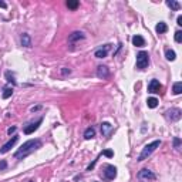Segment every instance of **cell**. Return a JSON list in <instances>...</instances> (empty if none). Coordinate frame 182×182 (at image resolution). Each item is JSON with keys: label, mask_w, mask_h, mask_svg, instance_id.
<instances>
[{"label": "cell", "mask_w": 182, "mask_h": 182, "mask_svg": "<svg viewBox=\"0 0 182 182\" xmlns=\"http://www.w3.org/2000/svg\"><path fill=\"white\" fill-rule=\"evenodd\" d=\"M42 147V141L40 140H30L27 141V142H24V144L21 145L20 148H19V151H17L16 154H14V158H24L27 157L29 154L34 152L37 148H40Z\"/></svg>", "instance_id": "1"}, {"label": "cell", "mask_w": 182, "mask_h": 182, "mask_svg": "<svg viewBox=\"0 0 182 182\" xmlns=\"http://www.w3.org/2000/svg\"><path fill=\"white\" fill-rule=\"evenodd\" d=\"M162 86L159 84L158 80H151V83L148 84V93H159Z\"/></svg>", "instance_id": "7"}, {"label": "cell", "mask_w": 182, "mask_h": 182, "mask_svg": "<svg viewBox=\"0 0 182 182\" xmlns=\"http://www.w3.org/2000/svg\"><path fill=\"white\" fill-rule=\"evenodd\" d=\"M165 56H166V58H168L169 61H174L175 58H177V54H175L174 50H166V51H165Z\"/></svg>", "instance_id": "19"}, {"label": "cell", "mask_w": 182, "mask_h": 182, "mask_svg": "<svg viewBox=\"0 0 182 182\" xmlns=\"http://www.w3.org/2000/svg\"><path fill=\"white\" fill-rule=\"evenodd\" d=\"M174 145H175V148H179V145H181V140H179V138H174Z\"/></svg>", "instance_id": "26"}, {"label": "cell", "mask_w": 182, "mask_h": 182, "mask_svg": "<svg viewBox=\"0 0 182 182\" xmlns=\"http://www.w3.org/2000/svg\"><path fill=\"white\" fill-rule=\"evenodd\" d=\"M166 4H168V6H169L172 10H179V7H181V6H179V3H177V2H174V0H168V2H166Z\"/></svg>", "instance_id": "22"}, {"label": "cell", "mask_w": 182, "mask_h": 182, "mask_svg": "<svg viewBox=\"0 0 182 182\" xmlns=\"http://www.w3.org/2000/svg\"><path fill=\"white\" fill-rule=\"evenodd\" d=\"M155 30H157L158 34H162V33H166L168 31V26L165 24V23H162V21H159L157 24V27H155Z\"/></svg>", "instance_id": "13"}, {"label": "cell", "mask_w": 182, "mask_h": 182, "mask_svg": "<svg viewBox=\"0 0 182 182\" xmlns=\"http://www.w3.org/2000/svg\"><path fill=\"white\" fill-rule=\"evenodd\" d=\"M103 154H104V155H105V157H108V158H111L112 155H114V152H112L111 149H105V151H104Z\"/></svg>", "instance_id": "25"}, {"label": "cell", "mask_w": 182, "mask_h": 182, "mask_svg": "<svg viewBox=\"0 0 182 182\" xmlns=\"http://www.w3.org/2000/svg\"><path fill=\"white\" fill-rule=\"evenodd\" d=\"M14 133H16V127H12V128L7 129V134H9V135H12V134H14Z\"/></svg>", "instance_id": "27"}, {"label": "cell", "mask_w": 182, "mask_h": 182, "mask_svg": "<svg viewBox=\"0 0 182 182\" xmlns=\"http://www.w3.org/2000/svg\"><path fill=\"white\" fill-rule=\"evenodd\" d=\"M0 7H2V9H6L7 6H6V3H3V2H0Z\"/></svg>", "instance_id": "30"}, {"label": "cell", "mask_w": 182, "mask_h": 182, "mask_svg": "<svg viewBox=\"0 0 182 182\" xmlns=\"http://www.w3.org/2000/svg\"><path fill=\"white\" fill-rule=\"evenodd\" d=\"M138 178L140 179H155V175L148 169H142L140 171V174H138Z\"/></svg>", "instance_id": "9"}, {"label": "cell", "mask_w": 182, "mask_h": 182, "mask_svg": "<svg viewBox=\"0 0 182 182\" xmlns=\"http://www.w3.org/2000/svg\"><path fill=\"white\" fill-rule=\"evenodd\" d=\"M108 49H110V46H108V44L104 46V49H103V47H101V49H98V50H97V51L94 53V56H95L97 58H104L105 56H107V53H108Z\"/></svg>", "instance_id": "10"}, {"label": "cell", "mask_w": 182, "mask_h": 182, "mask_svg": "<svg viewBox=\"0 0 182 182\" xmlns=\"http://www.w3.org/2000/svg\"><path fill=\"white\" fill-rule=\"evenodd\" d=\"M133 44L135 46V47H144L145 46V40H144V37H141V36H134L133 37Z\"/></svg>", "instance_id": "11"}, {"label": "cell", "mask_w": 182, "mask_h": 182, "mask_svg": "<svg viewBox=\"0 0 182 182\" xmlns=\"http://www.w3.org/2000/svg\"><path fill=\"white\" fill-rule=\"evenodd\" d=\"M17 140H19V136L13 135L12 138H10V140H9L7 142H6V144L3 145V147H2V149H0V152H2V154H6V152H9V151H10V149H12L13 147H14V144H16V142H17Z\"/></svg>", "instance_id": "4"}, {"label": "cell", "mask_w": 182, "mask_h": 182, "mask_svg": "<svg viewBox=\"0 0 182 182\" xmlns=\"http://www.w3.org/2000/svg\"><path fill=\"white\" fill-rule=\"evenodd\" d=\"M149 63V58H148V53H145V51H140V53L136 54V67L142 70L145 67L148 66Z\"/></svg>", "instance_id": "3"}, {"label": "cell", "mask_w": 182, "mask_h": 182, "mask_svg": "<svg viewBox=\"0 0 182 182\" xmlns=\"http://www.w3.org/2000/svg\"><path fill=\"white\" fill-rule=\"evenodd\" d=\"M67 7L71 9V10H75V9L78 7V2L77 0H68L67 2Z\"/></svg>", "instance_id": "21"}, {"label": "cell", "mask_w": 182, "mask_h": 182, "mask_svg": "<svg viewBox=\"0 0 182 182\" xmlns=\"http://www.w3.org/2000/svg\"><path fill=\"white\" fill-rule=\"evenodd\" d=\"M0 168H2V169H3V168H6V162H4V161L0 162Z\"/></svg>", "instance_id": "29"}, {"label": "cell", "mask_w": 182, "mask_h": 182, "mask_svg": "<svg viewBox=\"0 0 182 182\" xmlns=\"http://www.w3.org/2000/svg\"><path fill=\"white\" fill-rule=\"evenodd\" d=\"M21 44L26 46V47H31V40H30V36L29 34H23L21 36Z\"/></svg>", "instance_id": "15"}, {"label": "cell", "mask_w": 182, "mask_h": 182, "mask_svg": "<svg viewBox=\"0 0 182 182\" xmlns=\"http://www.w3.org/2000/svg\"><path fill=\"white\" fill-rule=\"evenodd\" d=\"M172 91H174V94H177V95H179L182 93V83H175L174 84V88H172Z\"/></svg>", "instance_id": "20"}, {"label": "cell", "mask_w": 182, "mask_h": 182, "mask_svg": "<svg viewBox=\"0 0 182 182\" xmlns=\"http://www.w3.org/2000/svg\"><path fill=\"white\" fill-rule=\"evenodd\" d=\"M108 68L107 67H104V66H100L98 67V70H97V75H98L100 78H107L108 77Z\"/></svg>", "instance_id": "12"}, {"label": "cell", "mask_w": 182, "mask_h": 182, "mask_svg": "<svg viewBox=\"0 0 182 182\" xmlns=\"http://www.w3.org/2000/svg\"><path fill=\"white\" fill-rule=\"evenodd\" d=\"M42 122H43V120H38V121H36V122H33V124L27 125V127L24 128V134H27V135H29V134L34 133V131L38 128V125L42 124Z\"/></svg>", "instance_id": "8"}, {"label": "cell", "mask_w": 182, "mask_h": 182, "mask_svg": "<svg viewBox=\"0 0 182 182\" xmlns=\"http://www.w3.org/2000/svg\"><path fill=\"white\" fill-rule=\"evenodd\" d=\"M12 94H13V88L6 87V88H4V91H3V94H2V97L6 100V98H9V97H10Z\"/></svg>", "instance_id": "23"}, {"label": "cell", "mask_w": 182, "mask_h": 182, "mask_svg": "<svg viewBox=\"0 0 182 182\" xmlns=\"http://www.w3.org/2000/svg\"><path fill=\"white\" fill-rule=\"evenodd\" d=\"M161 145V141H154V142H151V144H148V145H145L144 147V149H142V152L140 154V157H138V161H144V159H147V158L151 155V154L155 151V149L158 148Z\"/></svg>", "instance_id": "2"}, {"label": "cell", "mask_w": 182, "mask_h": 182, "mask_svg": "<svg viewBox=\"0 0 182 182\" xmlns=\"http://www.w3.org/2000/svg\"><path fill=\"white\" fill-rule=\"evenodd\" d=\"M175 42L177 43L182 42V31H177V33H175Z\"/></svg>", "instance_id": "24"}, {"label": "cell", "mask_w": 182, "mask_h": 182, "mask_svg": "<svg viewBox=\"0 0 182 182\" xmlns=\"http://www.w3.org/2000/svg\"><path fill=\"white\" fill-rule=\"evenodd\" d=\"M81 38H84V34L81 33V31H74V33L68 37V40L73 43V42H77V40H81Z\"/></svg>", "instance_id": "14"}, {"label": "cell", "mask_w": 182, "mask_h": 182, "mask_svg": "<svg viewBox=\"0 0 182 182\" xmlns=\"http://www.w3.org/2000/svg\"><path fill=\"white\" fill-rule=\"evenodd\" d=\"M166 117H168L171 121H178L179 118H181V110L172 108V110H169V111L166 112Z\"/></svg>", "instance_id": "6"}, {"label": "cell", "mask_w": 182, "mask_h": 182, "mask_svg": "<svg viewBox=\"0 0 182 182\" xmlns=\"http://www.w3.org/2000/svg\"><path fill=\"white\" fill-rule=\"evenodd\" d=\"M112 129V127H111V124H108V122H104L103 125H101V131H103V134L104 135H108V133Z\"/></svg>", "instance_id": "17"}, {"label": "cell", "mask_w": 182, "mask_h": 182, "mask_svg": "<svg viewBox=\"0 0 182 182\" xmlns=\"http://www.w3.org/2000/svg\"><path fill=\"white\" fill-rule=\"evenodd\" d=\"M178 26H182V16H178Z\"/></svg>", "instance_id": "28"}, {"label": "cell", "mask_w": 182, "mask_h": 182, "mask_svg": "<svg viewBox=\"0 0 182 182\" xmlns=\"http://www.w3.org/2000/svg\"><path fill=\"white\" fill-rule=\"evenodd\" d=\"M94 136H95L94 128H87L86 129V133H84V138H86V140H91V138H94Z\"/></svg>", "instance_id": "16"}, {"label": "cell", "mask_w": 182, "mask_h": 182, "mask_svg": "<svg viewBox=\"0 0 182 182\" xmlns=\"http://www.w3.org/2000/svg\"><path fill=\"white\" fill-rule=\"evenodd\" d=\"M104 175L108 181H112V179L117 177V168L112 165H107L105 166V171H104Z\"/></svg>", "instance_id": "5"}, {"label": "cell", "mask_w": 182, "mask_h": 182, "mask_svg": "<svg viewBox=\"0 0 182 182\" xmlns=\"http://www.w3.org/2000/svg\"><path fill=\"white\" fill-rule=\"evenodd\" d=\"M29 182H33V181H29Z\"/></svg>", "instance_id": "31"}, {"label": "cell", "mask_w": 182, "mask_h": 182, "mask_svg": "<svg viewBox=\"0 0 182 182\" xmlns=\"http://www.w3.org/2000/svg\"><path fill=\"white\" fill-rule=\"evenodd\" d=\"M147 104H148L149 108H155L158 105V100L155 98V97H151V98L147 100Z\"/></svg>", "instance_id": "18"}]
</instances>
